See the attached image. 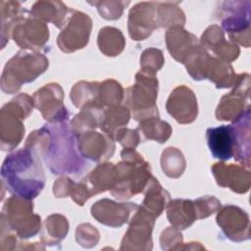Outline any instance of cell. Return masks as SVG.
<instances>
[{"label":"cell","mask_w":251,"mask_h":251,"mask_svg":"<svg viewBox=\"0 0 251 251\" xmlns=\"http://www.w3.org/2000/svg\"><path fill=\"white\" fill-rule=\"evenodd\" d=\"M41 157L38 147L30 143L10 153L1 167L2 185L13 195L28 200L37 197L45 185Z\"/></svg>","instance_id":"cell-1"},{"label":"cell","mask_w":251,"mask_h":251,"mask_svg":"<svg viewBox=\"0 0 251 251\" xmlns=\"http://www.w3.org/2000/svg\"><path fill=\"white\" fill-rule=\"evenodd\" d=\"M45 139L41 156L53 175L79 176L89 168V163L77 148V136L65 122L43 126Z\"/></svg>","instance_id":"cell-2"},{"label":"cell","mask_w":251,"mask_h":251,"mask_svg":"<svg viewBox=\"0 0 251 251\" xmlns=\"http://www.w3.org/2000/svg\"><path fill=\"white\" fill-rule=\"evenodd\" d=\"M122 161L116 165V177L111 194L118 199H128L143 192L150 180L151 168L135 149L125 148Z\"/></svg>","instance_id":"cell-3"},{"label":"cell","mask_w":251,"mask_h":251,"mask_svg":"<svg viewBox=\"0 0 251 251\" xmlns=\"http://www.w3.org/2000/svg\"><path fill=\"white\" fill-rule=\"evenodd\" d=\"M48 68V59L39 52L21 50L4 67L1 76L2 91L13 94L24 83L33 81Z\"/></svg>","instance_id":"cell-4"},{"label":"cell","mask_w":251,"mask_h":251,"mask_svg":"<svg viewBox=\"0 0 251 251\" xmlns=\"http://www.w3.org/2000/svg\"><path fill=\"white\" fill-rule=\"evenodd\" d=\"M33 107V99L26 93L17 95L2 107L0 135L3 151H11L21 143L25 134L23 121L29 116Z\"/></svg>","instance_id":"cell-5"},{"label":"cell","mask_w":251,"mask_h":251,"mask_svg":"<svg viewBox=\"0 0 251 251\" xmlns=\"http://www.w3.org/2000/svg\"><path fill=\"white\" fill-rule=\"evenodd\" d=\"M31 200L17 195L9 197L2 209L1 226L14 231L20 238H29L40 230V216L33 214Z\"/></svg>","instance_id":"cell-6"},{"label":"cell","mask_w":251,"mask_h":251,"mask_svg":"<svg viewBox=\"0 0 251 251\" xmlns=\"http://www.w3.org/2000/svg\"><path fill=\"white\" fill-rule=\"evenodd\" d=\"M158 79L142 72L135 75V83L126 90V107L136 121L159 116L156 99Z\"/></svg>","instance_id":"cell-7"},{"label":"cell","mask_w":251,"mask_h":251,"mask_svg":"<svg viewBox=\"0 0 251 251\" xmlns=\"http://www.w3.org/2000/svg\"><path fill=\"white\" fill-rule=\"evenodd\" d=\"M221 22L232 43L250 46V1H227L221 4Z\"/></svg>","instance_id":"cell-8"},{"label":"cell","mask_w":251,"mask_h":251,"mask_svg":"<svg viewBox=\"0 0 251 251\" xmlns=\"http://www.w3.org/2000/svg\"><path fill=\"white\" fill-rule=\"evenodd\" d=\"M91 28L92 20L88 15L71 9L70 16L57 38L59 49L65 53L82 49L89 41Z\"/></svg>","instance_id":"cell-9"},{"label":"cell","mask_w":251,"mask_h":251,"mask_svg":"<svg viewBox=\"0 0 251 251\" xmlns=\"http://www.w3.org/2000/svg\"><path fill=\"white\" fill-rule=\"evenodd\" d=\"M232 86L233 89L222 97L217 107L216 118L219 121H234L248 108L245 105L249 106V74L236 75Z\"/></svg>","instance_id":"cell-10"},{"label":"cell","mask_w":251,"mask_h":251,"mask_svg":"<svg viewBox=\"0 0 251 251\" xmlns=\"http://www.w3.org/2000/svg\"><path fill=\"white\" fill-rule=\"evenodd\" d=\"M32 99L33 106L48 123L58 124L68 120L69 112L63 103L64 92L58 83L44 85L33 93Z\"/></svg>","instance_id":"cell-11"},{"label":"cell","mask_w":251,"mask_h":251,"mask_svg":"<svg viewBox=\"0 0 251 251\" xmlns=\"http://www.w3.org/2000/svg\"><path fill=\"white\" fill-rule=\"evenodd\" d=\"M155 217L145 211L141 206L133 213L128 229L122 240L121 250H151L152 229Z\"/></svg>","instance_id":"cell-12"},{"label":"cell","mask_w":251,"mask_h":251,"mask_svg":"<svg viewBox=\"0 0 251 251\" xmlns=\"http://www.w3.org/2000/svg\"><path fill=\"white\" fill-rule=\"evenodd\" d=\"M11 35L14 41L24 50L28 49L37 52L48 41L49 31L44 22L31 15H24L16 22Z\"/></svg>","instance_id":"cell-13"},{"label":"cell","mask_w":251,"mask_h":251,"mask_svg":"<svg viewBox=\"0 0 251 251\" xmlns=\"http://www.w3.org/2000/svg\"><path fill=\"white\" fill-rule=\"evenodd\" d=\"M128 33L133 40L146 39L154 29L160 27L157 2H140L133 6L128 15Z\"/></svg>","instance_id":"cell-14"},{"label":"cell","mask_w":251,"mask_h":251,"mask_svg":"<svg viewBox=\"0 0 251 251\" xmlns=\"http://www.w3.org/2000/svg\"><path fill=\"white\" fill-rule=\"evenodd\" d=\"M217 224L225 235L234 242L244 241L250 238L249 215L233 205H227L218 211Z\"/></svg>","instance_id":"cell-15"},{"label":"cell","mask_w":251,"mask_h":251,"mask_svg":"<svg viewBox=\"0 0 251 251\" xmlns=\"http://www.w3.org/2000/svg\"><path fill=\"white\" fill-rule=\"evenodd\" d=\"M166 108L168 113L179 124H190L198 115L197 99L194 92L185 85L176 87L170 94Z\"/></svg>","instance_id":"cell-16"},{"label":"cell","mask_w":251,"mask_h":251,"mask_svg":"<svg viewBox=\"0 0 251 251\" xmlns=\"http://www.w3.org/2000/svg\"><path fill=\"white\" fill-rule=\"evenodd\" d=\"M76 136L78 151L85 159L94 162H105L115 152V140L105 133H100L93 129Z\"/></svg>","instance_id":"cell-17"},{"label":"cell","mask_w":251,"mask_h":251,"mask_svg":"<svg viewBox=\"0 0 251 251\" xmlns=\"http://www.w3.org/2000/svg\"><path fill=\"white\" fill-rule=\"evenodd\" d=\"M138 207L135 203H117L110 199H102L92 205L91 215L105 226L120 227L129 221L130 215L135 213Z\"/></svg>","instance_id":"cell-18"},{"label":"cell","mask_w":251,"mask_h":251,"mask_svg":"<svg viewBox=\"0 0 251 251\" xmlns=\"http://www.w3.org/2000/svg\"><path fill=\"white\" fill-rule=\"evenodd\" d=\"M211 170L220 186L228 187L236 193H245L249 190L251 182L249 168L219 162L214 164Z\"/></svg>","instance_id":"cell-19"},{"label":"cell","mask_w":251,"mask_h":251,"mask_svg":"<svg viewBox=\"0 0 251 251\" xmlns=\"http://www.w3.org/2000/svg\"><path fill=\"white\" fill-rule=\"evenodd\" d=\"M201 45L213 51L221 60L232 62L239 56L240 49L235 43L226 40L223 29L217 25H210L201 36Z\"/></svg>","instance_id":"cell-20"},{"label":"cell","mask_w":251,"mask_h":251,"mask_svg":"<svg viewBox=\"0 0 251 251\" xmlns=\"http://www.w3.org/2000/svg\"><path fill=\"white\" fill-rule=\"evenodd\" d=\"M167 48L171 56L183 64L190 52L200 43L198 38L181 25H175L166 32Z\"/></svg>","instance_id":"cell-21"},{"label":"cell","mask_w":251,"mask_h":251,"mask_svg":"<svg viewBox=\"0 0 251 251\" xmlns=\"http://www.w3.org/2000/svg\"><path fill=\"white\" fill-rule=\"evenodd\" d=\"M206 138L214 158L226 161L233 157L234 135L231 125L209 127L206 131Z\"/></svg>","instance_id":"cell-22"},{"label":"cell","mask_w":251,"mask_h":251,"mask_svg":"<svg viewBox=\"0 0 251 251\" xmlns=\"http://www.w3.org/2000/svg\"><path fill=\"white\" fill-rule=\"evenodd\" d=\"M234 135V159L250 168V107L231 124Z\"/></svg>","instance_id":"cell-23"},{"label":"cell","mask_w":251,"mask_h":251,"mask_svg":"<svg viewBox=\"0 0 251 251\" xmlns=\"http://www.w3.org/2000/svg\"><path fill=\"white\" fill-rule=\"evenodd\" d=\"M166 208L169 222L177 229H185L197 220L194 202L191 200H170Z\"/></svg>","instance_id":"cell-24"},{"label":"cell","mask_w":251,"mask_h":251,"mask_svg":"<svg viewBox=\"0 0 251 251\" xmlns=\"http://www.w3.org/2000/svg\"><path fill=\"white\" fill-rule=\"evenodd\" d=\"M70 10L60 1H37L33 4L30 15L44 23H52L61 28L65 25Z\"/></svg>","instance_id":"cell-25"},{"label":"cell","mask_w":251,"mask_h":251,"mask_svg":"<svg viewBox=\"0 0 251 251\" xmlns=\"http://www.w3.org/2000/svg\"><path fill=\"white\" fill-rule=\"evenodd\" d=\"M116 165L113 163L99 164L82 180L87 185L91 195H95L106 190H111L115 183Z\"/></svg>","instance_id":"cell-26"},{"label":"cell","mask_w":251,"mask_h":251,"mask_svg":"<svg viewBox=\"0 0 251 251\" xmlns=\"http://www.w3.org/2000/svg\"><path fill=\"white\" fill-rule=\"evenodd\" d=\"M104 110L105 109L98 103H90L85 105L72 120V130L76 135H79L85 131L100 127L104 120Z\"/></svg>","instance_id":"cell-27"},{"label":"cell","mask_w":251,"mask_h":251,"mask_svg":"<svg viewBox=\"0 0 251 251\" xmlns=\"http://www.w3.org/2000/svg\"><path fill=\"white\" fill-rule=\"evenodd\" d=\"M145 190L141 207L153 217L158 218L170 202V193L154 176H151Z\"/></svg>","instance_id":"cell-28"},{"label":"cell","mask_w":251,"mask_h":251,"mask_svg":"<svg viewBox=\"0 0 251 251\" xmlns=\"http://www.w3.org/2000/svg\"><path fill=\"white\" fill-rule=\"evenodd\" d=\"M136 130L140 135L141 141L149 139L164 143L172 134V126L170 124L160 120L159 116L140 121Z\"/></svg>","instance_id":"cell-29"},{"label":"cell","mask_w":251,"mask_h":251,"mask_svg":"<svg viewBox=\"0 0 251 251\" xmlns=\"http://www.w3.org/2000/svg\"><path fill=\"white\" fill-rule=\"evenodd\" d=\"M130 118V112L126 106H113L105 108L104 120L100 126L103 133L115 140L117 132L127 125Z\"/></svg>","instance_id":"cell-30"},{"label":"cell","mask_w":251,"mask_h":251,"mask_svg":"<svg viewBox=\"0 0 251 251\" xmlns=\"http://www.w3.org/2000/svg\"><path fill=\"white\" fill-rule=\"evenodd\" d=\"M235 76L236 75L229 63L210 57L206 78L213 81L217 88L231 87L234 83Z\"/></svg>","instance_id":"cell-31"},{"label":"cell","mask_w":251,"mask_h":251,"mask_svg":"<svg viewBox=\"0 0 251 251\" xmlns=\"http://www.w3.org/2000/svg\"><path fill=\"white\" fill-rule=\"evenodd\" d=\"M97 43L100 51L104 55L115 57L120 55L124 50L126 40L120 29L112 26H104L99 30Z\"/></svg>","instance_id":"cell-32"},{"label":"cell","mask_w":251,"mask_h":251,"mask_svg":"<svg viewBox=\"0 0 251 251\" xmlns=\"http://www.w3.org/2000/svg\"><path fill=\"white\" fill-rule=\"evenodd\" d=\"M68 229L69 224L66 217L59 214L51 215L44 222L41 241L50 246L58 244L66 237Z\"/></svg>","instance_id":"cell-33"},{"label":"cell","mask_w":251,"mask_h":251,"mask_svg":"<svg viewBox=\"0 0 251 251\" xmlns=\"http://www.w3.org/2000/svg\"><path fill=\"white\" fill-rule=\"evenodd\" d=\"M26 11L22 8L20 2L15 1H1V36H2V48H4L6 41H9L12 33L13 26L16 22Z\"/></svg>","instance_id":"cell-34"},{"label":"cell","mask_w":251,"mask_h":251,"mask_svg":"<svg viewBox=\"0 0 251 251\" xmlns=\"http://www.w3.org/2000/svg\"><path fill=\"white\" fill-rule=\"evenodd\" d=\"M210 56L205 48L199 43L186 57L184 66L187 73L195 80H202L207 77Z\"/></svg>","instance_id":"cell-35"},{"label":"cell","mask_w":251,"mask_h":251,"mask_svg":"<svg viewBox=\"0 0 251 251\" xmlns=\"http://www.w3.org/2000/svg\"><path fill=\"white\" fill-rule=\"evenodd\" d=\"M161 167L169 177H179L185 169V160L182 153L176 147L166 148L161 157Z\"/></svg>","instance_id":"cell-36"},{"label":"cell","mask_w":251,"mask_h":251,"mask_svg":"<svg viewBox=\"0 0 251 251\" xmlns=\"http://www.w3.org/2000/svg\"><path fill=\"white\" fill-rule=\"evenodd\" d=\"M99 83L97 81L94 82H86L79 81L75 83L71 91V99L73 104L76 108H82L90 103H98V91H99Z\"/></svg>","instance_id":"cell-37"},{"label":"cell","mask_w":251,"mask_h":251,"mask_svg":"<svg viewBox=\"0 0 251 251\" xmlns=\"http://www.w3.org/2000/svg\"><path fill=\"white\" fill-rule=\"evenodd\" d=\"M178 2H157V13L160 27H172L183 25L185 17L179 7Z\"/></svg>","instance_id":"cell-38"},{"label":"cell","mask_w":251,"mask_h":251,"mask_svg":"<svg viewBox=\"0 0 251 251\" xmlns=\"http://www.w3.org/2000/svg\"><path fill=\"white\" fill-rule=\"evenodd\" d=\"M124 99V89L115 79H106L99 83L98 104L105 108L118 106Z\"/></svg>","instance_id":"cell-39"},{"label":"cell","mask_w":251,"mask_h":251,"mask_svg":"<svg viewBox=\"0 0 251 251\" xmlns=\"http://www.w3.org/2000/svg\"><path fill=\"white\" fill-rule=\"evenodd\" d=\"M163 65L164 56L161 50L148 48L143 51L140 57V72L149 75H155Z\"/></svg>","instance_id":"cell-40"},{"label":"cell","mask_w":251,"mask_h":251,"mask_svg":"<svg viewBox=\"0 0 251 251\" xmlns=\"http://www.w3.org/2000/svg\"><path fill=\"white\" fill-rule=\"evenodd\" d=\"M97 7V10L105 20H117L123 15L124 9L129 4L128 1H100L90 3Z\"/></svg>","instance_id":"cell-41"},{"label":"cell","mask_w":251,"mask_h":251,"mask_svg":"<svg viewBox=\"0 0 251 251\" xmlns=\"http://www.w3.org/2000/svg\"><path fill=\"white\" fill-rule=\"evenodd\" d=\"M196 211L197 220L205 219L210 215L218 212L222 205L221 202L214 196H202L193 201Z\"/></svg>","instance_id":"cell-42"},{"label":"cell","mask_w":251,"mask_h":251,"mask_svg":"<svg viewBox=\"0 0 251 251\" xmlns=\"http://www.w3.org/2000/svg\"><path fill=\"white\" fill-rule=\"evenodd\" d=\"M75 238L81 246L91 248L97 244L99 240V232L90 224H82L76 228Z\"/></svg>","instance_id":"cell-43"},{"label":"cell","mask_w":251,"mask_h":251,"mask_svg":"<svg viewBox=\"0 0 251 251\" xmlns=\"http://www.w3.org/2000/svg\"><path fill=\"white\" fill-rule=\"evenodd\" d=\"M182 243V234L174 226L166 228L161 234L160 244L163 250H179Z\"/></svg>","instance_id":"cell-44"},{"label":"cell","mask_w":251,"mask_h":251,"mask_svg":"<svg viewBox=\"0 0 251 251\" xmlns=\"http://www.w3.org/2000/svg\"><path fill=\"white\" fill-rule=\"evenodd\" d=\"M115 140L119 141L125 148H131V149H135V147L141 141L140 135L136 129L133 130L126 127L121 128L117 132L115 136Z\"/></svg>","instance_id":"cell-45"}]
</instances>
